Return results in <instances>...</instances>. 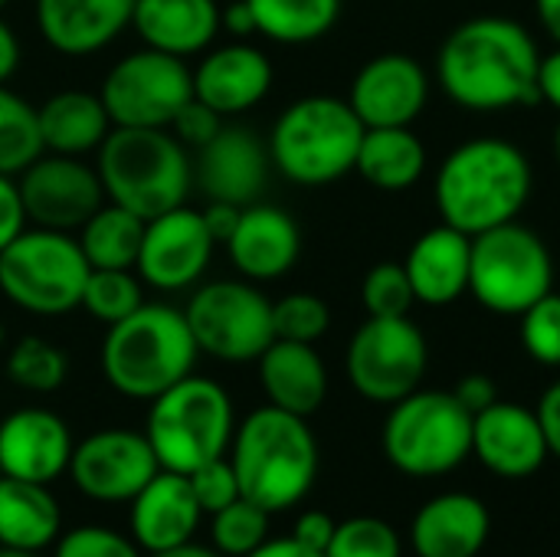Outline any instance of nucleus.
Returning <instances> with one entry per match:
<instances>
[{
    "instance_id": "1",
    "label": "nucleus",
    "mask_w": 560,
    "mask_h": 557,
    "mask_svg": "<svg viewBox=\"0 0 560 557\" xmlns=\"http://www.w3.org/2000/svg\"><path fill=\"white\" fill-rule=\"evenodd\" d=\"M541 46L512 16L482 13L456 23L436 53V85L472 115H499L538 105Z\"/></svg>"
},
{
    "instance_id": "2",
    "label": "nucleus",
    "mask_w": 560,
    "mask_h": 557,
    "mask_svg": "<svg viewBox=\"0 0 560 557\" xmlns=\"http://www.w3.org/2000/svg\"><path fill=\"white\" fill-rule=\"evenodd\" d=\"M532 190V158L499 135H479L456 144L433 174V204L440 220L469 236L518 220Z\"/></svg>"
},
{
    "instance_id": "3",
    "label": "nucleus",
    "mask_w": 560,
    "mask_h": 557,
    "mask_svg": "<svg viewBox=\"0 0 560 557\" xmlns=\"http://www.w3.org/2000/svg\"><path fill=\"white\" fill-rule=\"evenodd\" d=\"M226 456L240 496L272 515L295 509L318 479V440L308 420L272 404L249 410L236 423Z\"/></svg>"
},
{
    "instance_id": "4",
    "label": "nucleus",
    "mask_w": 560,
    "mask_h": 557,
    "mask_svg": "<svg viewBox=\"0 0 560 557\" xmlns=\"http://www.w3.org/2000/svg\"><path fill=\"white\" fill-rule=\"evenodd\" d=\"M200 348L190 335L184 309L144 302L128 318L108 325L98 368L105 384L125 401L151 404L158 394L194 374Z\"/></svg>"
},
{
    "instance_id": "5",
    "label": "nucleus",
    "mask_w": 560,
    "mask_h": 557,
    "mask_svg": "<svg viewBox=\"0 0 560 557\" xmlns=\"http://www.w3.org/2000/svg\"><path fill=\"white\" fill-rule=\"evenodd\" d=\"M105 200L144 223L180 207L194 187V158L171 128H112L95 151Z\"/></svg>"
},
{
    "instance_id": "6",
    "label": "nucleus",
    "mask_w": 560,
    "mask_h": 557,
    "mask_svg": "<svg viewBox=\"0 0 560 557\" xmlns=\"http://www.w3.org/2000/svg\"><path fill=\"white\" fill-rule=\"evenodd\" d=\"M364 125L338 95H302L279 112L266 138L272 167L299 187H328L354 171Z\"/></svg>"
},
{
    "instance_id": "7",
    "label": "nucleus",
    "mask_w": 560,
    "mask_h": 557,
    "mask_svg": "<svg viewBox=\"0 0 560 557\" xmlns=\"http://www.w3.org/2000/svg\"><path fill=\"white\" fill-rule=\"evenodd\" d=\"M233 433V397L213 378L187 374L148 404L144 437L161 469L190 476L203 463L226 456Z\"/></svg>"
},
{
    "instance_id": "8",
    "label": "nucleus",
    "mask_w": 560,
    "mask_h": 557,
    "mask_svg": "<svg viewBox=\"0 0 560 557\" xmlns=\"http://www.w3.org/2000/svg\"><path fill=\"white\" fill-rule=\"evenodd\" d=\"M381 446L387 463L413 479H436L472 456V414L453 391H413L390 404Z\"/></svg>"
},
{
    "instance_id": "9",
    "label": "nucleus",
    "mask_w": 560,
    "mask_h": 557,
    "mask_svg": "<svg viewBox=\"0 0 560 557\" xmlns=\"http://www.w3.org/2000/svg\"><path fill=\"white\" fill-rule=\"evenodd\" d=\"M555 292V256L541 233L522 220L472 236L469 295L492 315L518 318Z\"/></svg>"
},
{
    "instance_id": "10",
    "label": "nucleus",
    "mask_w": 560,
    "mask_h": 557,
    "mask_svg": "<svg viewBox=\"0 0 560 557\" xmlns=\"http://www.w3.org/2000/svg\"><path fill=\"white\" fill-rule=\"evenodd\" d=\"M92 266L79 240L62 230L26 227L0 253V292L10 305L30 315L56 318L82 305V289Z\"/></svg>"
},
{
    "instance_id": "11",
    "label": "nucleus",
    "mask_w": 560,
    "mask_h": 557,
    "mask_svg": "<svg viewBox=\"0 0 560 557\" xmlns=\"http://www.w3.org/2000/svg\"><path fill=\"white\" fill-rule=\"evenodd\" d=\"M184 318L200 355L249 364L276 341L272 302L249 279H213L190 292Z\"/></svg>"
},
{
    "instance_id": "12",
    "label": "nucleus",
    "mask_w": 560,
    "mask_h": 557,
    "mask_svg": "<svg viewBox=\"0 0 560 557\" xmlns=\"http://www.w3.org/2000/svg\"><path fill=\"white\" fill-rule=\"evenodd\" d=\"M430 345L423 328L410 318L368 315L348 341L345 374L348 384L371 404H397L413 394L427 374Z\"/></svg>"
},
{
    "instance_id": "13",
    "label": "nucleus",
    "mask_w": 560,
    "mask_h": 557,
    "mask_svg": "<svg viewBox=\"0 0 560 557\" xmlns=\"http://www.w3.org/2000/svg\"><path fill=\"white\" fill-rule=\"evenodd\" d=\"M98 98L112 128H171L174 115L194 98V72L187 59L144 46L105 72Z\"/></svg>"
},
{
    "instance_id": "14",
    "label": "nucleus",
    "mask_w": 560,
    "mask_h": 557,
    "mask_svg": "<svg viewBox=\"0 0 560 557\" xmlns=\"http://www.w3.org/2000/svg\"><path fill=\"white\" fill-rule=\"evenodd\" d=\"M161 469L144 430L102 427L82 437L69 460V479L79 496L98 506H128Z\"/></svg>"
},
{
    "instance_id": "15",
    "label": "nucleus",
    "mask_w": 560,
    "mask_h": 557,
    "mask_svg": "<svg viewBox=\"0 0 560 557\" xmlns=\"http://www.w3.org/2000/svg\"><path fill=\"white\" fill-rule=\"evenodd\" d=\"M217 240L210 236L203 213L187 204L144 223L138 250V276L158 292H184L203 279L213 263Z\"/></svg>"
},
{
    "instance_id": "16",
    "label": "nucleus",
    "mask_w": 560,
    "mask_h": 557,
    "mask_svg": "<svg viewBox=\"0 0 560 557\" xmlns=\"http://www.w3.org/2000/svg\"><path fill=\"white\" fill-rule=\"evenodd\" d=\"M16 184L30 223L46 230L72 233L105 204V187L98 171L82 158H69V154L43 151L20 174Z\"/></svg>"
},
{
    "instance_id": "17",
    "label": "nucleus",
    "mask_w": 560,
    "mask_h": 557,
    "mask_svg": "<svg viewBox=\"0 0 560 557\" xmlns=\"http://www.w3.org/2000/svg\"><path fill=\"white\" fill-rule=\"evenodd\" d=\"M430 72L410 53H377L351 79L348 105L364 128L413 125L430 102Z\"/></svg>"
},
{
    "instance_id": "18",
    "label": "nucleus",
    "mask_w": 560,
    "mask_h": 557,
    "mask_svg": "<svg viewBox=\"0 0 560 557\" xmlns=\"http://www.w3.org/2000/svg\"><path fill=\"white\" fill-rule=\"evenodd\" d=\"M269 148L246 125H223L194 158V184L207 200L249 207L269 184Z\"/></svg>"
},
{
    "instance_id": "19",
    "label": "nucleus",
    "mask_w": 560,
    "mask_h": 557,
    "mask_svg": "<svg viewBox=\"0 0 560 557\" xmlns=\"http://www.w3.org/2000/svg\"><path fill=\"white\" fill-rule=\"evenodd\" d=\"M75 440L49 407H16L0 420V476L52 486L69 473Z\"/></svg>"
},
{
    "instance_id": "20",
    "label": "nucleus",
    "mask_w": 560,
    "mask_h": 557,
    "mask_svg": "<svg viewBox=\"0 0 560 557\" xmlns=\"http://www.w3.org/2000/svg\"><path fill=\"white\" fill-rule=\"evenodd\" d=\"M472 456L502 479L535 476L551 456L538 410L509 401L479 410L472 417Z\"/></svg>"
},
{
    "instance_id": "21",
    "label": "nucleus",
    "mask_w": 560,
    "mask_h": 557,
    "mask_svg": "<svg viewBox=\"0 0 560 557\" xmlns=\"http://www.w3.org/2000/svg\"><path fill=\"white\" fill-rule=\"evenodd\" d=\"M190 72L194 98L210 105L220 118L246 115L249 108H256L269 95L276 79L272 59L246 39L210 49Z\"/></svg>"
},
{
    "instance_id": "22",
    "label": "nucleus",
    "mask_w": 560,
    "mask_h": 557,
    "mask_svg": "<svg viewBox=\"0 0 560 557\" xmlns=\"http://www.w3.org/2000/svg\"><path fill=\"white\" fill-rule=\"evenodd\" d=\"M223 246L243 279L276 282L295 269L302 253V230L289 210L256 200L240 210L236 230Z\"/></svg>"
},
{
    "instance_id": "23",
    "label": "nucleus",
    "mask_w": 560,
    "mask_h": 557,
    "mask_svg": "<svg viewBox=\"0 0 560 557\" xmlns=\"http://www.w3.org/2000/svg\"><path fill=\"white\" fill-rule=\"evenodd\" d=\"M203 509L184 473L158 469L154 479L128 502V535L144 555H161L194 542Z\"/></svg>"
},
{
    "instance_id": "24",
    "label": "nucleus",
    "mask_w": 560,
    "mask_h": 557,
    "mask_svg": "<svg viewBox=\"0 0 560 557\" xmlns=\"http://www.w3.org/2000/svg\"><path fill=\"white\" fill-rule=\"evenodd\" d=\"M135 0H33V20L49 49L69 59L95 56L131 26Z\"/></svg>"
},
{
    "instance_id": "25",
    "label": "nucleus",
    "mask_w": 560,
    "mask_h": 557,
    "mask_svg": "<svg viewBox=\"0 0 560 557\" xmlns=\"http://www.w3.org/2000/svg\"><path fill=\"white\" fill-rule=\"evenodd\" d=\"M469 259H472V236L436 223L423 230L413 246L407 250L404 269L413 289L417 305L427 309H446L469 295Z\"/></svg>"
},
{
    "instance_id": "26",
    "label": "nucleus",
    "mask_w": 560,
    "mask_h": 557,
    "mask_svg": "<svg viewBox=\"0 0 560 557\" xmlns=\"http://www.w3.org/2000/svg\"><path fill=\"white\" fill-rule=\"evenodd\" d=\"M259 387L266 404L289 410L295 417H312L328 397V368L315 345L276 338L259 355Z\"/></svg>"
},
{
    "instance_id": "27",
    "label": "nucleus",
    "mask_w": 560,
    "mask_h": 557,
    "mask_svg": "<svg viewBox=\"0 0 560 557\" xmlns=\"http://www.w3.org/2000/svg\"><path fill=\"white\" fill-rule=\"evenodd\" d=\"M131 30L167 56H200L220 33L217 0H135Z\"/></svg>"
},
{
    "instance_id": "28",
    "label": "nucleus",
    "mask_w": 560,
    "mask_h": 557,
    "mask_svg": "<svg viewBox=\"0 0 560 557\" xmlns=\"http://www.w3.org/2000/svg\"><path fill=\"white\" fill-rule=\"evenodd\" d=\"M489 542V509L466 492L430 499L410 529L417 557H476Z\"/></svg>"
},
{
    "instance_id": "29",
    "label": "nucleus",
    "mask_w": 560,
    "mask_h": 557,
    "mask_svg": "<svg viewBox=\"0 0 560 557\" xmlns=\"http://www.w3.org/2000/svg\"><path fill=\"white\" fill-rule=\"evenodd\" d=\"M62 535V506L49 486L0 476V548L49 552Z\"/></svg>"
},
{
    "instance_id": "30",
    "label": "nucleus",
    "mask_w": 560,
    "mask_h": 557,
    "mask_svg": "<svg viewBox=\"0 0 560 557\" xmlns=\"http://www.w3.org/2000/svg\"><path fill=\"white\" fill-rule=\"evenodd\" d=\"M430 167V154L413 125L404 128H368L358 148L354 171L381 194L413 190Z\"/></svg>"
},
{
    "instance_id": "31",
    "label": "nucleus",
    "mask_w": 560,
    "mask_h": 557,
    "mask_svg": "<svg viewBox=\"0 0 560 557\" xmlns=\"http://www.w3.org/2000/svg\"><path fill=\"white\" fill-rule=\"evenodd\" d=\"M36 115H39L43 148L49 154L82 158L89 151H98V144L112 131V118L98 92L62 89L49 95L43 105H36Z\"/></svg>"
},
{
    "instance_id": "32",
    "label": "nucleus",
    "mask_w": 560,
    "mask_h": 557,
    "mask_svg": "<svg viewBox=\"0 0 560 557\" xmlns=\"http://www.w3.org/2000/svg\"><path fill=\"white\" fill-rule=\"evenodd\" d=\"M256 33L279 46H308L325 39L345 10V0H246Z\"/></svg>"
},
{
    "instance_id": "33",
    "label": "nucleus",
    "mask_w": 560,
    "mask_h": 557,
    "mask_svg": "<svg viewBox=\"0 0 560 557\" xmlns=\"http://www.w3.org/2000/svg\"><path fill=\"white\" fill-rule=\"evenodd\" d=\"M144 236V220L131 210L105 200L82 227H79V250L92 269H131L138 263Z\"/></svg>"
},
{
    "instance_id": "34",
    "label": "nucleus",
    "mask_w": 560,
    "mask_h": 557,
    "mask_svg": "<svg viewBox=\"0 0 560 557\" xmlns=\"http://www.w3.org/2000/svg\"><path fill=\"white\" fill-rule=\"evenodd\" d=\"M43 151L36 105L0 82V174H23Z\"/></svg>"
},
{
    "instance_id": "35",
    "label": "nucleus",
    "mask_w": 560,
    "mask_h": 557,
    "mask_svg": "<svg viewBox=\"0 0 560 557\" xmlns=\"http://www.w3.org/2000/svg\"><path fill=\"white\" fill-rule=\"evenodd\" d=\"M69 378V358L43 335H23L7 351V381L26 394H56Z\"/></svg>"
},
{
    "instance_id": "36",
    "label": "nucleus",
    "mask_w": 560,
    "mask_h": 557,
    "mask_svg": "<svg viewBox=\"0 0 560 557\" xmlns=\"http://www.w3.org/2000/svg\"><path fill=\"white\" fill-rule=\"evenodd\" d=\"M141 286H144L141 276H135L131 269H92L79 309H85L98 325L108 328L144 305Z\"/></svg>"
},
{
    "instance_id": "37",
    "label": "nucleus",
    "mask_w": 560,
    "mask_h": 557,
    "mask_svg": "<svg viewBox=\"0 0 560 557\" xmlns=\"http://www.w3.org/2000/svg\"><path fill=\"white\" fill-rule=\"evenodd\" d=\"M269 519L272 512L240 496L236 502L210 515V548H217L223 557L253 555L269 538Z\"/></svg>"
},
{
    "instance_id": "38",
    "label": "nucleus",
    "mask_w": 560,
    "mask_h": 557,
    "mask_svg": "<svg viewBox=\"0 0 560 557\" xmlns=\"http://www.w3.org/2000/svg\"><path fill=\"white\" fill-rule=\"evenodd\" d=\"M361 305L368 315L374 318H400L410 315V309L417 305L410 279L404 263L384 259L377 266L368 269L364 282H361Z\"/></svg>"
},
{
    "instance_id": "39",
    "label": "nucleus",
    "mask_w": 560,
    "mask_h": 557,
    "mask_svg": "<svg viewBox=\"0 0 560 557\" xmlns=\"http://www.w3.org/2000/svg\"><path fill=\"white\" fill-rule=\"evenodd\" d=\"M272 328L276 338L315 345L331 328V309L325 299L312 292H289L279 302H272Z\"/></svg>"
},
{
    "instance_id": "40",
    "label": "nucleus",
    "mask_w": 560,
    "mask_h": 557,
    "mask_svg": "<svg viewBox=\"0 0 560 557\" xmlns=\"http://www.w3.org/2000/svg\"><path fill=\"white\" fill-rule=\"evenodd\" d=\"M400 535L374 515H354L338 522L325 557H400Z\"/></svg>"
},
{
    "instance_id": "41",
    "label": "nucleus",
    "mask_w": 560,
    "mask_h": 557,
    "mask_svg": "<svg viewBox=\"0 0 560 557\" xmlns=\"http://www.w3.org/2000/svg\"><path fill=\"white\" fill-rule=\"evenodd\" d=\"M518 318L525 355L545 368H560V292H548Z\"/></svg>"
},
{
    "instance_id": "42",
    "label": "nucleus",
    "mask_w": 560,
    "mask_h": 557,
    "mask_svg": "<svg viewBox=\"0 0 560 557\" xmlns=\"http://www.w3.org/2000/svg\"><path fill=\"white\" fill-rule=\"evenodd\" d=\"M52 557H144L131 535L108 525H75L52 545Z\"/></svg>"
},
{
    "instance_id": "43",
    "label": "nucleus",
    "mask_w": 560,
    "mask_h": 557,
    "mask_svg": "<svg viewBox=\"0 0 560 557\" xmlns=\"http://www.w3.org/2000/svg\"><path fill=\"white\" fill-rule=\"evenodd\" d=\"M187 479H190L194 499L200 502L203 515H213V512H220V509H226L230 502L240 499V483H236V473H233L230 456H220L213 463H203Z\"/></svg>"
},
{
    "instance_id": "44",
    "label": "nucleus",
    "mask_w": 560,
    "mask_h": 557,
    "mask_svg": "<svg viewBox=\"0 0 560 557\" xmlns=\"http://www.w3.org/2000/svg\"><path fill=\"white\" fill-rule=\"evenodd\" d=\"M220 128H223V118L200 98H190L171 121V131L184 148H203Z\"/></svg>"
},
{
    "instance_id": "45",
    "label": "nucleus",
    "mask_w": 560,
    "mask_h": 557,
    "mask_svg": "<svg viewBox=\"0 0 560 557\" xmlns=\"http://www.w3.org/2000/svg\"><path fill=\"white\" fill-rule=\"evenodd\" d=\"M30 217L23 207V194L20 184L10 174H0V253L26 230Z\"/></svg>"
},
{
    "instance_id": "46",
    "label": "nucleus",
    "mask_w": 560,
    "mask_h": 557,
    "mask_svg": "<svg viewBox=\"0 0 560 557\" xmlns=\"http://www.w3.org/2000/svg\"><path fill=\"white\" fill-rule=\"evenodd\" d=\"M335 529H338V522H335L328 512L312 509V512H302V515L295 519V525H292V538H295V542H302L305 548H315V552H322V555H325V548H328V545H331V538H335Z\"/></svg>"
},
{
    "instance_id": "47",
    "label": "nucleus",
    "mask_w": 560,
    "mask_h": 557,
    "mask_svg": "<svg viewBox=\"0 0 560 557\" xmlns=\"http://www.w3.org/2000/svg\"><path fill=\"white\" fill-rule=\"evenodd\" d=\"M453 394H456V401H459L472 417L499 401L495 381H492L489 374H466V378L453 387Z\"/></svg>"
},
{
    "instance_id": "48",
    "label": "nucleus",
    "mask_w": 560,
    "mask_h": 557,
    "mask_svg": "<svg viewBox=\"0 0 560 557\" xmlns=\"http://www.w3.org/2000/svg\"><path fill=\"white\" fill-rule=\"evenodd\" d=\"M538 102L555 108L560 115V43H555V49L541 53V62H538Z\"/></svg>"
},
{
    "instance_id": "49",
    "label": "nucleus",
    "mask_w": 560,
    "mask_h": 557,
    "mask_svg": "<svg viewBox=\"0 0 560 557\" xmlns=\"http://www.w3.org/2000/svg\"><path fill=\"white\" fill-rule=\"evenodd\" d=\"M240 210H243V207H236V204L207 200V207H203L200 213H203V223H207V230H210V236H213L217 243H226V240L233 236L236 220H240Z\"/></svg>"
},
{
    "instance_id": "50",
    "label": "nucleus",
    "mask_w": 560,
    "mask_h": 557,
    "mask_svg": "<svg viewBox=\"0 0 560 557\" xmlns=\"http://www.w3.org/2000/svg\"><path fill=\"white\" fill-rule=\"evenodd\" d=\"M538 420H541V427H545L551 456H558L560 460V381H555V384L541 394V401H538Z\"/></svg>"
},
{
    "instance_id": "51",
    "label": "nucleus",
    "mask_w": 560,
    "mask_h": 557,
    "mask_svg": "<svg viewBox=\"0 0 560 557\" xmlns=\"http://www.w3.org/2000/svg\"><path fill=\"white\" fill-rule=\"evenodd\" d=\"M220 30H226L233 39H249L256 33V16L246 0H233L220 7Z\"/></svg>"
},
{
    "instance_id": "52",
    "label": "nucleus",
    "mask_w": 560,
    "mask_h": 557,
    "mask_svg": "<svg viewBox=\"0 0 560 557\" xmlns=\"http://www.w3.org/2000/svg\"><path fill=\"white\" fill-rule=\"evenodd\" d=\"M246 557H325L322 552H315V548H305L302 542H295L292 535H285V538H266L253 555Z\"/></svg>"
},
{
    "instance_id": "53",
    "label": "nucleus",
    "mask_w": 560,
    "mask_h": 557,
    "mask_svg": "<svg viewBox=\"0 0 560 557\" xmlns=\"http://www.w3.org/2000/svg\"><path fill=\"white\" fill-rule=\"evenodd\" d=\"M20 66V39L13 26L0 16V82H7Z\"/></svg>"
},
{
    "instance_id": "54",
    "label": "nucleus",
    "mask_w": 560,
    "mask_h": 557,
    "mask_svg": "<svg viewBox=\"0 0 560 557\" xmlns=\"http://www.w3.org/2000/svg\"><path fill=\"white\" fill-rule=\"evenodd\" d=\"M535 16L541 23V30L560 43V0H535Z\"/></svg>"
},
{
    "instance_id": "55",
    "label": "nucleus",
    "mask_w": 560,
    "mask_h": 557,
    "mask_svg": "<svg viewBox=\"0 0 560 557\" xmlns=\"http://www.w3.org/2000/svg\"><path fill=\"white\" fill-rule=\"evenodd\" d=\"M148 557H223L217 548L210 545H197V542H187L180 548H171V552H161V555H148Z\"/></svg>"
},
{
    "instance_id": "56",
    "label": "nucleus",
    "mask_w": 560,
    "mask_h": 557,
    "mask_svg": "<svg viewBox=\"0 0 560 557\" xmlns=\"http://www.w3.org/2000/svg\"><path fill=\"white\" fill-rule=\"evenodd\" d=\"M0 557H43L36 552H16V548H0Z\"/></svg>"
},
{
    "instance_id": "57",
    "label": "nucleus",
    "mask_w": 560,
    "mask_h": 557,
    "mask_svg": "<svg viewBox=\"0 0 560 557\" xmlns=\"http://www.w3.org/2000/svg\"><path fill=\"white\" fill-rule=\"evenodd\" d=\"M551 148H555V161H558V167H560V121H558V128H555V138H551Z\"/></svg>"
},
{
    "instance_id": "58",
    "label": "nucleus",
    "mask_w": 560,
    "mask_h": 557,
    "mask_svg": "<svg viewBox=\"0 0 560 557\" xmlns=\"http://www.w3.org/2000/svg\"><path fill=\"white\" fill-rule=\"evenodd\" d=\"M10 3H13V0H0V10H3V7H10Z\"/></svg>"
},
{
    "instance_id": "59",
    "label": "nucleus",
    "mask_w": 560,
    "mask_h": 557,
    "mask_svg": "<svg viewBox=\"0 0 560 557\" xmlns=\"http://www.w3.org/2000/svg\"><path fill=\"white\" fill-rule=\"evenodd\" d=\"M0 341H3V328H0Z\"/></svg>"
}]
</instances>
